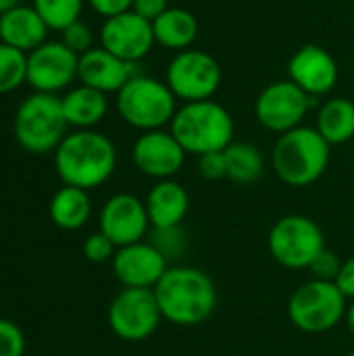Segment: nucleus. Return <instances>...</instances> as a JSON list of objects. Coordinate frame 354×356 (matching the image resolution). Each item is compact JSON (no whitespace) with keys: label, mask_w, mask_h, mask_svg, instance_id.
<instances>
[{"label":"nucleus","mask_w":354,"mask_h":356,"mask_svg":"<svg viewBox=\"0 0 354 356\" xmlns=\"http://www.w3.org/2000/svg\"><path fill=\"white\" fill-rule=\"evenodd\" d=\"M33 8L44 19L48 29L63 31L71 23L79 21L83 0H33Z\"/></svg>","instance_id":"nucleus-26"},{"label":"nucleus","mask_w":354,"mask_h":356,"mask_svg":"<svg viewBox=\"0 0 354 356\" xmlns=\"http://www.w3.org/2000/svg\"><path fill=\"white\" fill-rule=\"evenodd\" d=\"M198 173L209 179V181H219L227 179V165H225V154L221 152H207L198 156Z\"/></svg>","instance_id":"nucleus-33"},{"label":"nucleus","mask_w":354,"mask_h":356,"mask_svg":"<svg viewBox=\"0 0 354 356\" xmlns=\"http://www.w3.org/2000/svg\"><path fill=\"white\" fill-rule=\"evenodd\" d=\"M144 204L150 227H175L182 225L190 211V196L179 181L161 179L150 188Z\"/></svg>","instance_id":"nucleus-19"},{"label":"nucleus","mask_w":354,"mask_h":356,"mask_svg":"<svg viewBox=\"0 0 354 356\" xmlns=\"http://www.w3.org/2000/svg\"><path fill=\"white\" fill-rule=\"evenodd\" d=\"M50 219L56 227L75 232L83 227L92 215V202L88 190L75 186H63L50 200Z\"/></svg>","instance_id":"nucleus-23"},{"label":"nucleus","mask_w":354,"mask_h":356,"mask_svg":"<svg viewBox=\"0 0 354 356\" xmlns=\"http://www.w3.org/2000/svg\"><path fill=\"white\" fill-rule=\"evenodd\" d=\"M115 252H117V246L102 232L88 236L83 242V257L94 265H102V263L113 261Z\"/></svg>","instance_id":"nucleus-30"},{"label":"nucleus","mask_w":354,"mask_h":356,"mask_svg":"<svg viewBox=\"0 0 354 356\" xmlns=\"http://www.w3.org/2000/svg\"><path fill=\"white\" fill-rule=\"evenodd\" d=\"M175 102L177 98L165 81L140 73H136L117 92V111L121 119L142 131H154L171 125L177 113Z\"/></svg>","instance_id":"nucleus-5"},{"label":"nucleus","mask_w":354,"mask_h":356,"mask_svg":"<svg viewBox=\"0 0 354 356\" xmlns=\"http://www.w3.org/2000/svg\"><path fill=\"white\" fill-rule=\"evenodd\" d=\"M225 165H227V179L234 184H255L261 179L265 171V156L263 152L250 142H232L225 150Z\"/></svg>","instance_id":"nucleus-25"},{"label":"nucleus","mask_w":354,"mask_h":356,"mask_svg":"<svg viewBox=\"0 0 354 356\" xmlns=\"http://www.w3.org/2000/svg\"><path fill=\"white\" fill-rule=\"evenodd\" d=\"M88 2H90V6H92L98 15H102L104 19H111V17H115V15L127 13V10H131V6H134V0H88Z\"/></svg>","instance_id":"nucleus-35"},{"label":"nucleus","mask_w":354,"mask_h":356,"mask_svg":"<svg viewBox=\"0 0 354 356\" xmlns=\"http://www.w3.org/2000/svg\"><path fill=\"white\" fill-rule=\"evenodd\" d=\"M348 300L334 282L311 280L294 290L288 300L292 325L305 334H323L346 319Z\"/></svg>","instance_id":"nucleus-7"},{"label":"nucleus","mask_w":354,"mask_h":356,"mask_svg":"<svg viewBox=\"0 0 354 356\" xmlns=\"http://www.w3.org/2000/svg\"><path fill=\"white\" fill-rule=\"evenodd\" d=\"M334 284L346 296V300H354V257L342 261L340 273H338V277H336Z\"/></svg>","instance_id":"nucleus-36"},{"label":"nucleus","mask_w":354,"mask_h":356,"mask_svg":"<svg viewBox=\"0 0 354 356\" xmlns=\"http://www.w3.org/2000/svg\"><path fill=\"white\" fill-rule=\"evenodd\" d=\"M344 356H354V350H351V353H348V355H344Z\"/></svg>","instance_id":"nucleus-39"},{"label":"nucleus","mask_w":354,"mask_h":356,"mask_svg":"<svg viewBox=\"0 0 354 356\" xmlns=\"http://www.w3.org/2000/svg\"><path fill=\"white\" fill-rule=\"evenodd\" d=\"M152 31L156 44L167 50H188L196 35H198V21L196 17L179 6H169L159 19L152 21Z\"/></svg>","instance_id":"nucleus-22"},{"label":"nucleus","mask_w":354,"mask_h":356,"mask_svg":"<svg viewBox=\"0 0 354 356\" xmlns=\"http://www.w3.org/2000/svg\"><path fill=\"white\" fill-rule=\"evenodd\" d=\"M25 338L17 323L0 319V356H23Z\"/></svg>","instance_id":"nucleus-31"},{"label":"nucleus","mask_w":354,"mask_h":356,"mask_svg":"<svg viewBox=\"0 0 354 356\" xmlns=\"http://www.w3.org/2000/svg\"><path fill=\"white\" fill-rule=\"evenodd\" d=\"M346 325H348V332L354 338V300L353 305H348V311H346Z\"/></svg>","instance_id":"nucleus-38"},{"label":"nucleus","mask_w":354,"mask_h":356,"mask_svg":"<svg viewBox=\"0 0 354 356\" xmlns=\"http://www.w3.org/2000/svg\"><path fill=\"white\" fill-rule=\"evenodd\" d=\"M186 154L188 152L182 148L175 136L165 129L144 131L131 148L136 169L156 181L173 179V175L184 167Z\"/></svg>","instance_id":"nucleus-15"},{"label":"nucleus","mask_w":354,"mask_h":356,"mask_svg":"<svg viewBox=\"0 0 354 356\" xmlns=\"http://www.w3.org/2000/svg\"><path fill=\"white\" fill-rule=\"evenodd\" d=\"M332 146L317 127H294L282 134L271 152L275 175L290 188H307L321 179L330 165Z\"/></svg>","instance_id":"nucleus-3"},{"label":"nucleus","mask_w":354,"mask_h":356,"mask_svg":"<svg viewBox=\"0 0 354 356\" xmlns=\"http://www.w3.org/2000/svg\"><path fill=\"white\" fill-rule=\"evenodd\" d=\"M156 44L152 23L134 10L104 19L100 29V46L125 63L136 65L146 54H150Z\"/></svg>","instance_id":"nucleus-13"},{"label":"nucleus","mask_w":354,"mask_h":356,"mask_svg":"<svg viewBox=\"0 0 354 356\" xmlns=\"http://www.w3.org/2000/svg\"><path fill=\"white\" fill-rule=\"evenodd\" d=\"M61 102H63V113H65L67 123L77 129H92L104 119L108 111L106 94L94 88H88L83 83L69 90L61 98Z\"/></svg>","instance_id":"nucleus-21"},{"label":"nucleus","mask_w":354,"mask_h":356,"mask_svg":"<svg viewBox=\"0 0 354 356\" xmlns=\"http://www.w3.org/2000/svg\"><path fill=\"white\" fill-rule=\"evenodd\" d=\"M27 81V54L0 44V94H8Z\"/></svg>","instance_id":"nucleus-27"},{"label":"nucleus","mask_w":354,"mask_h":356,"mask_svg":"<svg viewBox=\"0 0 354 356\" xmlns=\"http://www.w3.org/2000/svg\"><path fill=\"white\" fill-rule=\"evenodd\" d=\"M167 8H169V0H134V6H131L136 15L144 17L150 23L159 19Z\"/></svg>","instance_id":"nucleus-34"},{"label":"nucleus","mask_w":354,"mask_h":356,"mask_svg":"<svg viewBox=\"0 0 354 356\" xmlns=\"http://www.w3.org/2000/svg\"><path fill=\"white\" fill-rule=\"evenodd\" d=\"M0 44H2V29H0Z\"/></svg>","instance_id":"nucleus-40"},{"label":"nucleus","mask_w":354,"mask_h":356,"mask_svg":"<svg viewBox=\"0 0 354 356\" xmlns=\"http://www.w3.org/2000/svg\"><path fill=\"white\" fill-rule=\"evenodd\" d=\"M169 261L150 244V242H136L129 246L117 248L111 265L113 273L123 288H148L154 290V286L161 282V277L167 273Z\"/></svg>","instance_id":"nucleus-16"},{"label":"nucleus","mask_w":354,"mask_h":356,"mask_svg":"<svg viewBox=\"0 0 354 356\" xmlns=\"http://www.w3.org/2000/svg\"><path fill=\"white\" fill-rule=\"evenodd\" d=\"M61 33H63V40H61V42H63L71 52H75L77 56H81V54H86L88 50L94 48L92 29H90V25H86L83 21L71 23V25L65 27Z\"/></svg>","instance_id":"nucleus-29"},{"label":"nucleus","mask_w":354,"mask_h":356,"mask_svg":"<svg viewBox=\"0 0 354 356\" xmlns=\"http://www.w3.org/2000/svg\"><path fill=\"white\" fill-rule=\"evenodd\" d=\"M54 167L65 186L92 190L115 173L117 150L104 134L77 129L65 136L54 150Z\"/></svg>","instance_id":"nucleus-2"},{"label":"nucleus","mask_w":354,"mask_h":356,"mask_svg":"<svg viewBox=\"0 0 354 356\" xmlns=\"http://www.w3.org/2000/svg\"><path fill=\"white\" fill-rule=\"evenodd\" d=\"M342 261L338 259L336 252H332L330 248H325L309 267L313 280H321V282H336L338 273H340Z\"/></svg>","instance_id":"nucleus-32"},{"label":"nucleus","mask_w":354,"mask_h":356,"mask_svg":"<svg viewBox=\"0 0 354 356\" xmlns=\"http://www.w3.org/2000/svg\"><path fill=\"white\" fill-rule=\"evenodd\" d=\"M271 257L286 269H309L328 248L319 223L305 215H286L269 229Z\"/></svg>","instance_id":"nucleus-8"},{"label":"nucleus","mask_w":354,"mask_h":356,"mask_svg":"<svg viewBox=\"0 0 354 356\" xmlns=\"http://www.w3.org/2000/svg\"><path fill=\"white\" fill-rule=\"evenodd\" d=\"M67 125L63 102L56 94L35 92L15 113V138L21 148L33 154L56 150L67 136Z\"/></svg>","instance_id":"nucleus-6"},{"label":"nucleus","mask_w":354,"mask_h":356,"mask_svg":"<svg viewBox=\"0 0 354 356\" xmlns=\"http://www.w3.org/2000/svg\"><path fill=\"white\" fill-rule=\"evenodd\" d=\"M79 56L63 42H44L27 54V83L35 92L56 94L77 77Z\"/></svg>","instance_id":"nucleus-12"},{"label":"nucleus","mask_w":354,"mask_h":356,"mask_svg":"<svg viewBox=\"0 0 354 356\" xmlns=\"http://www.w3.org/2000/svg\"><path fill=\"white\" fill-rule=\"evenodd\" d=\"M98 221H100V232L117 248L142 242L150 227L144 200L127 192L111 196L104 202Z\"/></svg>","instance_id":"nucleus-14"},{"label":"nucleus","mask_w":354,"mask_h":356,"mask_svg":"<svg viewBox=\"0 0 354 356\" xmlns=\"http://www.w3.org/2000/svg\"><path fill=\"white\" fill-rule=\"evenodd\" d=\"M317 131L330 146L346 144L354 138V102L348 98H330L317 113Z\"/></svg>","instance_id":"nucleus-24"},{"label":"nucleus","mask_w":354,"mask_h":356,"mask_svg":"<svg viewBox=\"0 0 354 356\" xmlns=\"http://www.w3.org/2000/svg\"><path fill=\"white\" fill-rule=\"evenodd\" d=\"M134 75H136V71H134L131 63L121 60L119 56L104 50L102 46L92 48L79 56L77 79L83 86L94 88L102 94L119 92Z\"/></svg>","instance_id":"nucleus-18"},{"label":"nucleus","mask_w":354,"mask_h":356,"mask_svg":"<svg viewBox=\"0 0 354 356\" xmlns=\"http://www.w3.org/2000/svg\"><path fill=\"white\" fill-rule=\"evenodd\" d=\"M169 127L182 148L196 156L225 150L236 131L230 111L215 100L186 102L177 108Z\"/></svg>","instance_id":"nucleus-4"},{"label":"nucleus","mask_w":354,"mask_h":356,"mask_svg":"<svg viewBox=\"0 0 354 356\" xmlns=\"http://www.w3.org/2000/svg\"><path fill=\"white\" fill-rule=\"evenodd\" d=\"M0 29H2V44H8L25 54L35 50L46 42L48 25L38 15L33 6H15L0 15Z\"/></svg>","instance_id":"nucleus-20"},{"label":"nucleus","mask_w":354,"mask_h":356,"mask_svg":"<svg viewBox=\"0 0 354 356\" xmlns=\"http://www.w3.org/2000/svg\"><path fill=\"white\" fill-rule=\"evenodd\" d=\"M290 81H294L311 98L325 96L336 88L338 65L336 58L317 44L298 48L288 63Z\"/></svg>","instance_id":"nucleus-17"},{"label":"nucleus","mask_w":354,"mask_h":356,"mask_svg":"<svg viewBox=\"0 0 354 356\" xmlns=\"http://www.w3.org/2000/svg\"><path fill=\"white\" fill-rule=\"evenodd\" d=\"M165 83L184 104L211 100L221 86V67L209 52L188 48L171 58Z\"/></svg>","instance_id":"nucleus-9"},{"label":"nucleus","mask_w":354,"mask_h":356,"mask_svg":"<svg viewBox=\"0 0 354 356\" xmlns=\"http://www.w3.org/2000/svg\"><path fill=\"white\" fill-rule=\"evenodd\" d=\"M19 4H21V0H0V15H4L6 10H10Z\"/></svg>","instance_id":"nucleus-37"},{"label":"nucleus","mask_w":354,"mask_h":356,"mask_svg":"<svg viewBox=\"0 0 354 356\" xmlns=\"http://www.w3.org/2000/svg\"><path fill=\"white\" fill-rule=\"evenodd\" d=\"M154 296L163 319L177 327L204 323L219 300L215 282L196 267H169L154 286Z\"/></svg>","instance_id":"nucleus-1"},{"label":"nucleus","mask_w":354,"mask_h":356,"mask_svg":"<svg viewBox=\"0 0 354 356\" xmlns=\"http://www.w3.org/2000/svg\"><path fill=\"white\" fill-rule=\"evenodd\" d=\"M150 244L169 261V259H179L186 252L188 238L179 225H175V227H152Z\"/></svg>","instance_id":"nucleus-28"},{"label":"nucleus","mask_w":354,"mask_h":356,"mask_svg":"<svg viewBox=\"0 0 354 356\" xmlns=\"http://www.w3.org/2000/svg\"><path fill=\"white\" fill-rule=\"evenodd\" d=\"M311 106L313 98L307 92H303L294 81L284 79L269 83L259 94L255 113L265 129L282 136L294 127H300Z\"/></svg>","instance_id":"nucleus-11"},{"label":"nucleus","mask_w":354,"mask_h":356,"mask_svg":"<svg viewBox=\"0 0 354 356\" xmlns=\"http://www.w3.org/2000/svg\"><path fill=\"white\" fill-rule=\"evenodd\" d=\"M161 321L163 315L154 290L148 288H123L108 307V325L125 342L148 340Z\"/></svg>","instance_id":"nucleus-10"}]
</instances>
